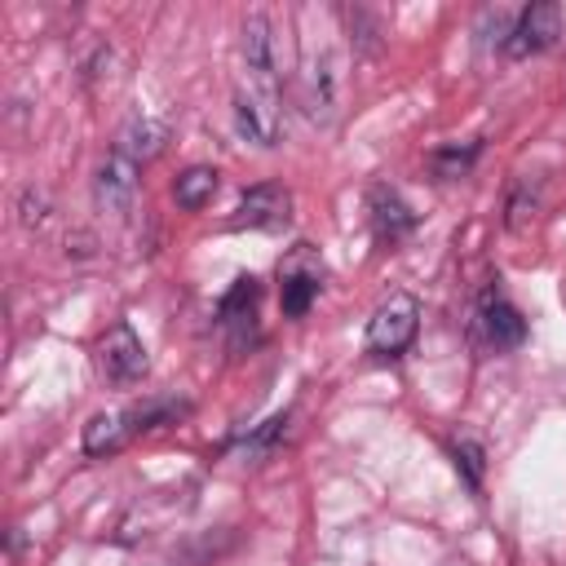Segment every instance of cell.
<instances>
[{
    "label": "cell",
    "instance_id": "9",
    "mask_svg": "<svg viewBox=\"0 0 566 566\" xmlns=\"http://www.w3.org/2000/svg\"><path fill=\"white\" fill-rule=\"evenodd\" d=\"M287 208H292V199H287V190L283 186H252L243 199H239V208H234V217H230V226H252V230H274V226H283L287 221Z\"/></svg>",
    "mask_w": 566,
    "mask_h": 566
},
{
    "label": "cell",
    "instance_id": "10",
    "mask_svg": "<svg viewBox=\"0 0 566 566\" xmlns=\"http://www.w3.org/2000/svg\"><path fill=\"white\" fill-rule=\"evenodd\" d=\"M478 323H482V332H486V340H491L495 349H513V345L526 336L522 314H517L500 292H482V301H478Z\"/></svg>",
    "mask_w": 566,
    "mask_h": 566
},
{
    "label": "cell",
    "instance_id": "1",
    "mask_svg": "<svg viewBox=\"0 0 566 566\" xmlns=\"http://www.w3.org/2000/svg\"><path fill=\"white\" fill-rule=\"evenodd\" d=\"M416 332H420V301H416L411 292H394V296L380 301L376 314L367 318L363 345H367V354H376V358H398V354L416 340Z\"/></svg>",
    "mask_w": 566,
    "mask_h": 566
},
{
    "label": "cell",
    "instance_id": "7",
    "mask_svg": "<svg viewBox=\"0 0 566 566\" xmlns=\"http://www.w3.org/2000/svg\"><path fill=\"white\" fill-rule=\"evenodd\" d=\"M234 128H239V137H248L252 146H274V142H279V102L239 88V93H234Z\"/></svg>",
    "mask_w": 566,
    "mask_h": 566
},
{
    "label": "cell",
    "instance_id": "13",
    "mask_svg": "<svg viewBox=\"0 0 566 566\" xmlns=\"http://www.w3.org/2000/svg\"><path fill=\"white\" fill-rule=\"evenodd\" d=\"M212 195H217V168H208V164L186 168V172L177 177V186H172V199H177V208H186V212H199Z\"/></svg>",
    "mask_w": 566,
    "mask_h": 566
},
{
    "label": "cell",
    "instance_id": "16",
    "mask_svg": "<svg viewBox=\"0 0 566 566\" xmlns=\"http://www.w3.org/2000/svg\"><path fill=\"white\" fill-rule=\"evenodd\" d=\"M451 451H455V469H464L469 486L478 491V486H482V447H478L473 438H460Z\"/></svg>",
    "mask_w": 566,
    "mask_h": 566
},
{
    "label": "cell",
    "instance_id": "17",
    "mask_svg": "<svg viewBox=\"0 0 566 566\" xmlns=\"http://www.w3.org/2000/svg\"><path fill=\"white\" fill-rule=\"evenodd\" d=\"M473 155H478V146H469V150H433V172L438 177H460V172H469V164H473Z\"/></svg>",
    "mask_w": 566,
    "mask_h": 566
},
{
    "label": "cell",
    "instance_id": "14",
    "mask_svg": "<svg viewBox=\"0 0 566 566\" xmlns=\"http://www.w3.org/2000/svg\"><path fill=\"white\" fill-rule=\"evenodd\" d=\"M159 142H164V128H159V124H150V119H128L124 133H119V142H115V150L142 164V159H150V155L159 150Z\"/></svg>",
    "mask_w": 566,
    "mask_h": 566
},
{
    "label": "cell",
    "instance_id": "15",
    "mask_svg": "<svg viewBox=\"0 0 566 566\" xmlns=\"http://www.w3.org/2000/svg\"><path fill=\"white\" fill-rule=\"evenodd\" d=\"M252 305H256V279H252V274H248V279H234V287H230L226 301H221V323H226V327L252 323Z\"/></svg>",
    "mask_w": 566,
    "mask_h": 566
},
{
    "label": "cell",
    "instance_id": "2",
    "mask_svg": "<svg viewBox=\"0 0 566 566\" xmlns=\"http://www.w3.org/2000/svg\"><path fill=\"white\" fill-rule=\"evenodd\" d=\"M239 57H243V84L239 88L279 102V44H274V27H270L265 13H252L243 22Z\"/></svg>",
    "mask_w": 566,
    "mask_h": 566
},
{
    "label": "cell",
    "instance_id": "6",
    "mask_svg": "<svg viewBox=\"0 0 566 566\" xmlns=\"http://www.w3.org/2000/svg\"><path fill=\"white\" fill-rule=\"evenodd\" d=\"M562 35V4H526L504 40V49L513 57H526V53H539L548 49L553 40Z\"/></svg>",
    "mask_w": 566,
    "mask_h": 566
},
{
    "label": "cell",
    "instance_id": "3",
    "mask_svg": "<svg viewBox=\"0 0 566 566\" xmlns=\"http://www.w3.org/2000/svg\"><path fill=\"white\" fill-rule=\"evenodd\" d=\"M323 287V261L310 243H296L283 261H279V301H283V314L287 318H301L314 296Z\"/></svg>",
    "mask_w": 566,
    "mask_h": 566
},
{
    "label": "cell",
    "instance_id": "5",
    "mask_svg": "<svg viewBox=\"0 0 566 566\" xmlns=\"http://www.w3.org/2000/svg\"><path fill=\"white\" fill-rule=\"evenodd\" d=\"M97 371L111 385H128L146 371V345L128 323H115L102 340H97Z\"/></svg>",
    "mask_w": 566,
    "mask_h": 566
},
{
    "label": "cell",
    "instance_id": "4",
    "mask_svg": "<svg viewBox=\"0 0 566 566\" xmlns=\"http://www.w3.org/2000/svg\"><path fill=\"white\" fill-rule=\"evenodd\" d=\"M296 97H301V111H305L314 124H332L336 97H340V75H336V57H332L327 49H318V53H310V57L301 62Z\"/></svg>",
    "mask_w": 566,
    "mask_h": 566
},
{
    "label": "cell",
    "instance_id": "12",
    "mask_svg": "<svg viewBox=\"0 0 566 566\" xmlns=\"http://www.w3.org/2000/svg\"><path fill=\"white\" fill-rule=\"evenodd\" d=\"M128 438H133L128 411H97V416L84 424V451H88V455H111V451H119Z\"/></svg>",
    "mask_w": 566,
    "mask_h": 566
},
{
    "label": "cell",
    "instance_id": "8",
    "mask_svg": "<svg viewBox=\"0 0 566 566\" xmlns=\"http://www.w3.org/2000/svg\"><path fill=\"white\" fill-rule=\"evenodd\" d=\"M93 195L106 212H128L133 199H137V159L128 155H111L102 168H97V181H93Z\"/></svg>",
    "mask_w": 566,
    "mask_h": 566
},
{
    "label": "cell",
    "instance_id": "11",
    "mask_svg": "<svg viewBox=\"0 0 566 566\" xmlns=\"http://www.w3.org/2000/svg\"><path fill=\"white\" fill-rule=\"evenodd\" d=\"M371 226H376V239H402L411 226H416V212L402 203V195L398 190H389V186H376L371 190Z\"/></svg>",
    "mask_w": 566,
    "mask_h": 566
}]
</instances>
